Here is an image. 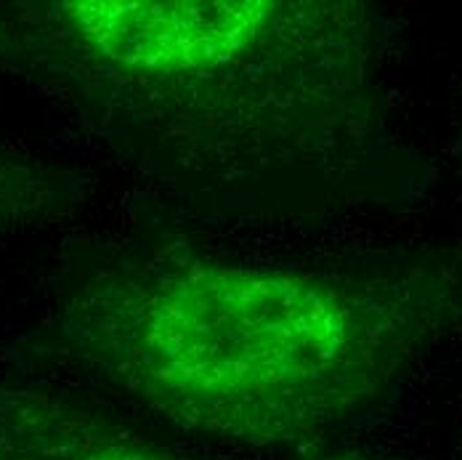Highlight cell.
<instances>
[{
    "label": "cell",
    "mask_w": 462,
    "mask_h": 460,
    "mask_svg": "<svg viewBox=\"0 0 462 460\" xmlns=\"http://www.w3.org/2000/svg\"><path fill=\"white\" fill-rule=\"evenodd\" d=\"M430 327L415 285L194 250L123 261L72 293L69 354L191 434L282 447L374 402Z\"/></svg>",
    "instance_id": "6da1fadb"
},
{
    "label": "cell",
    "mask_w": 462,
    "mask_h": 460,
    "mask_svg": "<svg viewBox=\"0 0 462 460\" xmlns=\"http://www.w3.org/2000/svg\"><path fill=\"white\" fill-rule=\"evenodd\" d=\"M27 59L128 115L186 174L317 165L365 117L380 30L348 0H61Z\"/></svg>",
    "instance_id": "7a4b0ae2"
},
{
    "label": "cell",
    "mask_w": 462,
    "mask_h": 460,
    "mask_svg": "<svg viewBox=\"0 0 462 460\" xmlns=\"http://www.w3.org/2000/svg\"><path fill=\"white\" fill-rule=\"evenodd\" d=\"M0 460H181L128 426L41 389L0 383Z\"/></svg>",
    "instance_id": "3957f363"
},
{
    "label": "cell",
    "mask_w": 462,
    "mask_h": 460,
    "mask_svg": "<svg viewBox=\"0 0 462 460\" xmlns=\"http://www.w3.org/2000/svg\"><path fill=\"white\" fill-rule=\"evenodd\" d=\"M43 194L38 171L0 144V230L24 221L43 202Z\"/></svg>",
    "instance_id": "277c9868"
},
{
    "label": "cell",
    "mask_w": 462,
    "mask_h": 460,
    "mask_svg": "<svg viewBox=\"0 0 462 460\" xmlns=\"http://www.w3.org/2000/svg\"><path fill=\"white\" fill-rule=\"evenodd\" d=\"M340 460H362V458H340Z\"/></svg>",
    "instance_id": "5b68a950"
}]
</instances>
